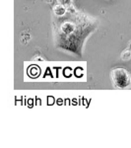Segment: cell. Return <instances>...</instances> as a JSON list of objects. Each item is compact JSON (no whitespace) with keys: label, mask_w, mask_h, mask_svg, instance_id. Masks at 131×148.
I'll list each match as a JSON object with an SVG mask.
<instances>
[{"label":"cell","mask_w":131,"mask_h":148,"mask_svg":"<svg viewBox=\"0 0 131 148\" xmlns=\"http://www.w3.org/2000/svg\"><path fill=\"white\" fill-rule=\"evenodd\" d=\"M98 27V21L71 5L58 3L53 7V40L60 51L83 56L86 40Z\"/></svg>","instance_id":"6da1fadb"},{"label":"cell","mask_w":131,"mask_h":148,"mask_svg":"<svg viewBox=\"0 0 131 148\" xmlns=\"http://www.w3.org/2000/svg\"><path fill=\"white\" fill-rule=\"evenodd\" d=\"M111 79L116 89H126L131 85V74L126 68L115 67L111 71Z\"/></svg>","instance_id":"7a4b0ae2"},{"label":"cell","mask_w":131,"mask_h":148,"mask_svg":"<svg viewBox=\"0 0 131 148\" xmlns=\"http://www.w3.org/2000/svg\"><path fill=\"white\" fill-rule=\"evenodd\" d=\"M71 1L72 0H59L58 2H60V3H71Z\"/></svg>","instance_id":"3957f363"}]
</instances>
